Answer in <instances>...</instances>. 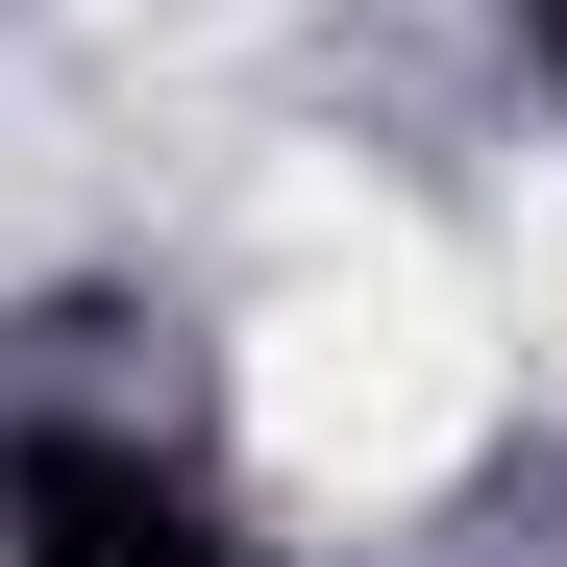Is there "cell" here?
<instances>
[{
    "label": "cell",
    "mask_w": 567,
    "mask_h": 567,
    "mask_svg": "<svg viewBox=\"0 0 567 567\" xmlns=\"http://www.w3.org/2000/svg\"><path fill=\"white\" fill-rule=\"evenodd\" d=\"M518 50H543V74H567V0H518Z\"/></svg>",
    "instance_id": "cell-2"
},
{
    "label": "cell",
    "mask_w": 567,
    "mask_h": 567,
    "mask_svg": "<svg viewBox=\"0 0 567 567\" xmlns=\"http://www.w3.org/2000/svg\"><path fill=\"white\" fill-rule=\"evenodd\" d=\"M0 567H247L223 468L148 420H0Z\"/></svg>",
    "instance_id": "cell-1"
}]
</instances>
